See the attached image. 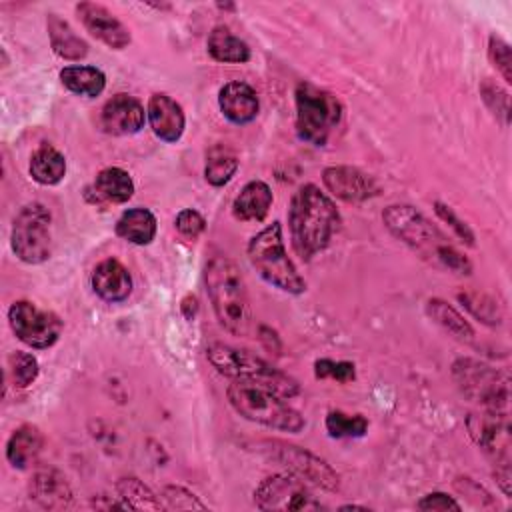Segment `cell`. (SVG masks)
<instances>
[{
	"mask_svg": "<svg viewBox=\"0 0 512 512\" xmlns=\"http://www.w3.org/2000/svg\"><path fill=\"white\" fill-rule=\"evenodd\" d=\"M314 376L318 380H336L340 384H346L356 378V366L346 360L320 358L314 362Z\"/></svg>",
	"mask_w": 512,
	"mask_h": 512,
	"instance_id": "cell-36",
	"label": "cell"
},
{
	"mask_svg": "<svg viewBox=\"0 0 512 512\" xmlns=\"http://www.w3.org/2000/svg\"><path fill=\"white\" fill-rule=\"evenodd\" d=\"M50 46L56 56L64 60H82L88 54V44L72 30V26L56 14H48L46 18Z\"/></svg>",
	"mask_w": 512,
	"mask_h": 512,
	"instance_id": "cell-24",
	"label": "cell"
},
{
	"mask_svg": "<svg viewBox=\"0 0 512 512\" xmlns=\"http://www.w3.org/2000/svg\"><path fill=\"white\" fill-rule=\"evenodd\" d=\"M452 374L460 390L474 402H480L486 410H502L508 402V380L502 378L494 368L460 358L452 366Z\"/></svg>",
	"mask_w": 512,
	"mask_h": 512,
	"instance_id": "cell-9",
	"label": "cell"
},
{
	"mask_svg": "<svg viewBox=\"0 0 512 512\" xmlns=\"http://www.w3.org/2000/svg\"><path fill=\"white\" fill-rule=\"evenodd\" d=\"M418 510H460L462 506L444 492H430L416 502Z\"/></svg>",
	"mask_w": 512,
	"mask_h": 512,
	"instance_id": "cell-42",
	"label": "cell"
},
{
	"mask_svg": "<svg viewBox=\"0 0 512 512\" xmlns=\"http://www.w3.org/2000/svg\"><path fill=\"white\" fill-rule=\"evenodd\" d=\"M146 118L150 122L152 132L162 140V142H178L184 134L186 118L182 112V106L172 100L168 94L156 92L148 100L146 108Z\"/></svg>",
	"mask_w": 512,
	"mask_h": 512,
	"instance_id": "cell-18",
	"label": "cell"
},
{
	"mask_svg": "<svg viewBox=\"0 0 512 512\" xmlns=\"http://www.w3.org/2000/svg\"><path fill=\"white\" fill-rule=\"evenodd\" d=\"M456 488L460 490V492H464L466 496H470L474 502H478L480 506H482V500H486V502H490V494L480 486V484H476L474 480H470V478H458L456 480Z\"/></svg>",
	"mask_w": 512,
	"mask_h": 512,
	"instance_id": "cell-43",
	"label": "cell"
},
{
	"mask_svg": "<svg viewBox=\"0 0 512 512\" xmlns=\"http://www.w3.org/2000/svg\"><path fill=\"white\" fill-rule=\"evenodd\" d=\"M262 448L272 460H276L278 464L286 466L296 478L306 480L318 488L336 492L340 488V476L338 472L320 456L294 446V444H286V442H264Z\"/></svg>",
	"mask_w": 512,
	"mask_h": 512,
	"instance_id": "cell-12",
	"label": "cell"
},
{
	"mask_svg": "<svg viewBox=\"0 0 512 512\" xmlns=\"http://www.w3.org/2000/svg\"><path fill=\"white\" fill-rule=\"evenodd\" d=\"M480 96L484 104L490 108V112L502 122V126H508L510 122V96L508 92L492 82L490 78H484L480 84Z\"/></svg>",
	"mask_w": 512,
	"mask_h": 512,
	"instance_id": "cell-35",
	"label": "cell"
},
{
	"mask_svg": "<svg viewBox=\"0 0 512 512\" xmlns=\"http://www.w3.org/2000/svg\"><path fill=\"white\" fill-rule=\"evenodd\" d=\"M254 504L260 510L272 512H302V510H322L324 506L314 498L304 480L294 474H272L266 476L254 488Z\"/></svg>",
	"mask_w": 512,
	"mask_h": 512,
	"instance_id": "cell-10",
	"label": "cell"
},
{
	"mask_svg": "<svg viewBox=\"0 0 512 512\" xmlns=\"http://www.w3.org/2000/svg\"><path fill=\"white\" fill-rule=\"evenodd\" d=\"M204 282L220 326L234 336H246L252 324V310L238 264L228 256H214L206 264Z\"/></svg>",
	"mask_w": 512,
	"mask_h": 512,
	"instance_id": "cell-2",
	"label": "cell"
},
{
	"mask_svg": "<svg viewBox=\"0 0 512 512\" xmlns=\"http://www.w3.org/2000/svg\"><path fill=\"white\" fill-rule=\"evenodd\" d=\"M164 506L170 510H206V504L198 500V496L184 486L168 484L162 490Z\"/></svg>",
	"mask_w": 512,
	"mask_h": 512,
	"instance_id": "cell-37",
	"label": "cell"
},
{
	"mask_svg": "<svg viewBox=\"0 0 512 512\" xmlns=\"http://www.w3.org/2000/svg\"><path fill=\"white\" fill-rule=\"evenodd\" d=\"M326 432L330 438H362L368 432V420L362 414L330 410L326 414Z\"/></svg>",
	"mask_w": 512,
	"mask_h": 512,
	"instance_id": "cell-33",
	"label": "cell"
},
{
	"mask_svg": "<svg viewBox=\"0 0 512 512\" xmlns=\"http://www.w3.org/2000/svg\"><path fill=\"white\" fill-rule=\"evenodd\" d=\"M76 14L82 26L102 44L112 50H122L130 44V30L102 4L96 2H78Z\"/></svg>",
	"mask_w": 512,
	"mask_h": 512,
	"instance_id": "cell-14",
	"label": "cell"
},
{
	"mask_svg": "<svg viewBox=\"0 0 512 512\" xmlns=\"http://www.w3.org/2000/svg\"><path fill=\"white\" fill-rule=\"evenodd\" d=\"M326 190L344 202H364L378 194L376 180L352 166H328L322 172Z\"/></svg>",
	"mask_w": 512,
	"mask_h": 512,
	"instance_id": "cell-16",
	"label": "cell"
},
{
	"mask_svg": "<svg viewBox=\"0 0 512 512\" xmlns=\"http://www.w3.org/2000/svg\"><path fill=\"white\" fill-rule=\"evenodd\" d=\"M226 396L230 406L250 422L290 434H296L306 426L302 414L268 388L248 382H232Z\"/></svg>",
	"mask_w": 512,
	"mask_h": 512,
	"instance_id": "cell-4",
	"label": "cell"
},
{
	"mask_svg": "<svg viewBox=\"0 0 512 512\" xmlns=\"http://www.w3.org/2000/svg\"><path fill=\"white\" fill-rule=\"evenodd\" d=\"M294 100L298 138L312 146H326L332 132L342 122L344 108L338 96L310 82H300Z\"/></svg>",
	"mask_w": 512,
	"mask_h": 512,
	"instance_id": "cell-6",
	"label": "cell"
},
{
	"mask_svg": "<svg viewBox=\"0 0 512 512\" xmlns=\"http://www.w3.org/2000/svg\"><path fill=\"white\" fill-rule=\"evenodd\" d=\"M386 228L404 244L418 250L422 256L436 260V252L442 244H448L444 234L416 208L406 204L388 206L382 214Z\"/></svg>",
	"mask_w": 512,
	"mask_h": 512,
	"instance_id": "cell-8",
	"label": "cell"
},
{
	"mask_svg": "<svg viewBox=\"0 0 512 512\" xmlns=\"http://www.w3.org/2000/svg\"><path fill=\"white\" fill-rule=\"evenodd\" d=\"M468 430L474 442L490 454L498 466L508 464L510 448V426L500 410H488L484 414H472L468 418Z\"/></svg>",
	"mask_w": 512,
	"mask_h": 512,
	"instance_id": "cell-13",
	"label": "cell"
},
{
	"mask_svg": "<svg viewBox=\"0 0 512 512\" xmlns=\"http://www.w3.org/2000/svg\"><path fill=\"white\" fill-rule=\"evenodd\" d=\"M8 376L16 388H28L38 378V360L22 350L8 356Z\"/></svg>",
	"mask_w": 512,
	"mask_h": 512,
	"instance_id": "cell-34",
	"label": "cell"
},
{
	"mask_svg": "<svg viewBox=\"0 0 512 512\" xmlns=\"http://www.w3.org/2000/svg\"><path fill=\"white\" fill-rule=\"evenodd\" d=\"M246 252L250 264L270 286L288 294H302L306 290L304 278L298 274L294 262L288 258L280 222H272L258 234H254L248 242Z\"/></svg>",
	"mask_w": 512,
	"mask_h": 512,
	"instance_id": "cell-5",
	"label": "cell"
},
{
	"mask_svg": "<svg viewBox=\"0 0 512 512\" xmlns=\"http://www.w3.org/2000/svg\"><path fill=\"white\" fill-rule=\"evenodd\" d=\"M272 190L262 180H250L232 202V214L240 222H260L272 206Z\"/></svg>",
	"mask_w": 512,
	"mask_h": 512,
	"instance_id": "cell-21",
	"label": "cell"
},
{
	"mask_svg": "<svg viewBox=\"0 0 512 512\" xmlns=\"http://www.w3.org/2000/svg\"><path fill=\"white\" fill-rule=\"evenodd\" d=\"M218 106L226 120L242 126V124L252 122L258 116L260 98L248 82L232 80L220 88Z\"/></svg>",
	"mask_w": 512,
	"mask_h": 512,
	"instance_id": "cell-19",
	"label": "cell"
},
{
	"mask_svg": "<svg viewBox=\"0 0 512 512\" xmlns=\"http://www.w3.org/2000/svg\"><path fill=\"white\" fill-rule=\"evenodd\" d=\"M60 82L72 94L96 98L106 88V74L96 66H64L60 70Z\"/></svg>",
	"mask_w": 512,
	"mask_h": 512,
	"instance_id": "cell-28",
	"label": "cell"
},
{
	"mask_svg": "<svg viewBox=\"0 0 512 512\" xmlns=\"http://www.w3.org/2000/svg\"><path fill=\"white\" fill-rule=\"evenodd\" d=\"M458 302L482 324L486 326H498L502 322V308L498 306V302L484 294V292H476V290H466V292H458Z\"/></svg>",
	"mask_w": 512,
	"mask_h": 512,
	"instance_id": "cell-32",
	"label": "cell"
},
{
	"mask_svg": "<svg viewBox=\"0 0 512 512\" xmlns=\"http://www.w3.org/2000/svg\"><path fill=\"white\" fill-rule=\"evenodd\" d=\"M90 284L94 294L110 304L124 302L132 292V276L126 266L116 258H106L98 262L92 270Z\"/></svg>",
	"mask_w": 512,
	"mask_h": 512,
	"instance_id": "cell-20",
	"label": "cell"
},
{
	"mask_svg": "<svg viewBox=\"0 0 512 512\" xmlns=\"http://www.w3.org/2000/svg\"><path fill=\"white\" fill-rule=\"evenodd\" d=\"M94 192H96L98 200L112 202V204H124L134 194V182L126 170H122L118 166H108L96 174Z\"/></svg>",
	"mask_w": 512,
	"mask_h": 512,
	"instance_id": "cell-27",
	"label": "cell"
},
{
	"mask_svg": "<svg viewBox=\"0 0 512 512\" xmlns=\"http://www.w3.org/2000/svg\"><path fill=\"white\" fill-rule=\"evenodd\" d=\"M238 170V156L236 152L226 144H214L206 152V166H204V178L212 186H224L232 180V176Z\"/></svg>",
	"mask_w": 512,
	"mask_h": 512,
	"instance_id": "cell-30",
	"label": "cell"
},
{
	"mask_svg": "<svg viewBox=\"0 0 512 512\" xmlns=\"http://www.w3.org/2000/svg\"><path fill=\"white\" fill-rule=\"evenodd\" d=\"M426 310H428V316L438 326H442L448 334H452L456 340H462V342L474 340V328L470 326V322L448 302H444L440 298H432V300H428Z\"/></svg>",
	"mask_w": 512,
	"mask_h": 512,
	"instance_id": "cell-29",
	"label": "cell"
},
{
	"mask_svg": "<svg viewBox=\"0 0 512 512\" xmlns=\"http://www.w3.org/2000/svg\"><path fill=\"white\" fill-rule=\"evenodd\" d=\"M156 216L148 208H128L116 220V234L136 246H146L156 236Z\"/></svg>",
	"mask_w": 512,
	"mask_h": 512,
	"instance_id": "cell-23",
	"label": "cell"
},
{
	"mask_svg": "<svg viewBox=\"0 0 512 512\" xmlns=\"http://www.w3.org/2000/svg\"><path fill=\"white\" fill-rule=\"evenodd\" d=\"M30 176L42 186H54L62 182L66 174V158L52 144H40L30 156Z\"/></svg>",
	"mask_w": 512,
	"mask_h": 512,
	"instance_id": "cell-26",
	"label": "cell"
},
{
	"mask_svg": "<svg viewBox=\"0 0 512 512\" xmlns=\"http://www.w3.org/2000/svg\"><path fill=\"white\" fill-rule=\"evenodd\" d=\"M206 48L216 62H224V64H244L252 56L250 46L242 38L232 34L230 28L226 26L212 28L206 40Z\"/></svg>",
	"mask_w": 512,
	"mask_h": 512,
	"instance_id": "cell-25",
	"label": "cell"
},
{
	"mask_svg": "<svg viewBox=\"0 0 512 512\" xmlns=\"http://www.w3.org/2000/svg\"><path fill=\"white\" fill-rule=\"evenodd\" d=\"M52 216L40 202H30L14 216L10 244L18 260L26 264H42L52 254Z\"/></svg>",
	"mask_w": 512,
	"mask_h": 512,
	"instance_id": "cell-7",
	"label": "cell"
},
{
	"mask_svg": "<svg viewBox=\"0 0 512 512\" xmlns=\"http://www.w3.org/2000/svg\"><path fill=\"white\" fill-rule=\"evenodd\" d=\"M114 488L118 494L116 498H120L128 510H162V508H166L160 502V498L142 480H138L134 476H124V478L116 480Z\"/></svg>",
	"mask_w": 512,
	"mask_h": 512,
	"instance_id": "cell-31",
	"label": "cell"
},
{
	"mask_svg": "<svg viewBox=\"0 0 512 512\" xmlns=\"http://www.w3.org/2000/svg\"><path fill=\"white\" fill-rule=\"evenodd\" d=\"M434 212L438 214L440 220H444V222L454 230V234H456L462 242H466L468 246H474V232L470 230V226H468L462 218H458V214H456L448 204H444V202H434Z\"/></svg>",
	"mask_w": 512,
	"mask_h": 512,
	"instance_id": "cell-39",
	"label": "cell"
},
{
	"mask_svg": "<svg viewBox=\"0 0 512 512\" xmlns=\"http://www.w3.org/2000/svg\"><path fill=\"white\" fill-rule=\"evenodd\" d=\"M206 358L216 372L234 382H248L268 388L284 400H290L300 392V386L292 376L248 350L214 342L206 348Z\"/></svg>",
	"mask_w": 512,
	"mask_h": 512,
	"instance_id": "cell-3",
	"label": "cell"
},
{
	"mask_svg": "<svg viewBox=\"0 0 512 512\" xmlns=\"http://www.w3.org/2000/svg\"><path fill=\"white\" fill-rule=\"evenodd\" d=\"M146 122V112L142 102L136 96L130 94H114L106 104L102 106L100 112V124L104 132L112 136H128L136 134L144 128Z\"/></svg>",
	"mask_w": 512,
	"mask_h": 512,
	"instance_id": "cell-15",
	"label": "cell"
},
{
	"mask_svg": "<svg viewBox=\"0 0 512 512\" xmlns=\"http://www.w3.org/2000/svg\"><path fill=\"white\" fill-rule=\"evenodd\" d=\"M340 510H368L366 506H358V504H346V506H340Z\"/></svg>",
	"mask_w": 512,
	"mask_h": 512,
	"instance_id": "cell-44",
	"label": "cell"
},
{
	"mask_svg": "<svg viewBox=\"0 0 512 512\" xmlns=\"http://www.w3.org/2000/svg\"><path fill=\"white\" fill-rule=\"evenodd\" d=\"M488 58L492 62V66L502 74L504 82L510 84L512 82V52L506 40H502L500 36L492 34L488 38Z\"/></svg>",
	"mask_w": 512,
	"mask_h": 512,
	"instance_id": "cell-38",
	"label": "cell"
},
{
	"mask_svg": "<svg viewBox=\"0 0 512 512\" xmlns=\"http://www.w3.org/2000/svg\"><path fill=\"white\" fill-rule=\"evenodd\" d=\"M28 494L44 510H66L74 502L68 478L52 466L38 468L32 474Z\"/></svg>",
	"mask_w": 512,
	"mask_h": 512,
	"instance_id": "cell-17",
	"label": "cell"
},
{
	"mask_svg": "<svg viewBox=\"0 0 512 512\" xmlns=\"http://www.w3.org/2000/svg\"><path fill=\"white\" fill-rule=\"evenodd\" d=\"M42 448L44 434L32 424H22L12 432L6 442V460L10 462V466L24 470L38 460Z\"/></svg>",
	"mask_w": 512,
	"mask_h": 512,
	"instance_id": "cell-22",
	"label": "cell"
},
{
	"mask_svg": "<svg viewBox=\"0 0 512 512\" xmlns=\"http://www.w3.org/2000/svg\"><path fill=\"white\" fill-rule=\"evenodd\" d=\"M340 224L342 218L334 200L316 184H304L294 192L288 208V228L292 248L302 260L322 252Z\"/></svg>",
	"mask_w": 512,
	"mask_h": 512,
	"instance_id": "cell-1",
	"label": "cell"
},
{
	"mask_svg": "<svg viewBox=\"0 0 512 512\" xmlns=\"http://www.w3.org/2000/svg\"><path fill=\"white\" fill-rule=\"evenodd\" d=\"M8 322L16 338L36 350L54 346L62 334V320L28 300H16L8 308Z\"/></svg>",
	"mask_w": 512,
	"mask_h": 512,
	"instance_id": "cell-11",
	"label": "cell"
},
{
	"mask_svg": "<svg viewBox=\"0 0 512 512\" xmlns=\"http://www.w3.org/2000/svg\"><path fill=\"white\" fill-rule=\"evenodd\" d=\"M436 262L442 264L444 268L452 270V272H458V274H470L472 272L470 260L462 252H458L454 246H450V244H442L438 248Z\"/></svg>",
	"mask_w": 512,
	"mask_h": 512,
	"instance_id": "cell-41",
	"label": "cell"
},
{
	"mask_svg": "<svg viewBox=\"0 0 512 512\" xmlns=\"http://www.w3.org/2000/svg\"><path fill=\"white\" fill-rule=\"evenodd\" d=\"M174 226H176V230H178L184 238L194 240V238H198V236L204 232L206 220H204V216H202L198 210H194V208H184V210L178 212V216H176V220H174Z\"/></svg>",
	"mask_w": 512,
	"mask_h": 512,
	"instance_id": "cell-40",
	"label": "cell"
}]
</instances>
